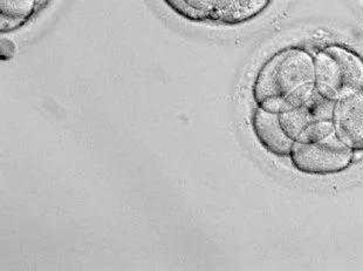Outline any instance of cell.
I'll use <instances>...</instances> for the list:
<instances>
[{
	"label": "cell",
	"instance_id": "52a82bcc",
	"mask_svg": "<svg viewBox=\"0 0 363 271\" xmlns=\"http://www.w3.org/2000/svg\"><path fill=\"white\" fill-rule=\"evenodd\" d=\"M272 0H215L210 21L235 26L258 17Z\"/></svg>",
	"mask_w": 363,
	"mask_h": 271
},
{
	"label": "cell",
	"instance_id": "8992f818",
	"mask_svg": "<svg viewBox=\"0 0 363 271\" xmlns=\"http://www.w3.org/2000/svg\"><path fill=\"white\" fill-rule=\"evenodd\" d=\"M252 129L266 152L278 157H289L294 141L284 132L278 114L257 107L252 114Z\"/></svg>",
	"mask_w": 363,
	"mask_h": 271
},
{
	"label": "cell",
	"instance_id": "ba28073f",
	"mask_svg": "<svg viewBox=\"0 0 363 271\" xmlns=\"http://www.w3.org/2000/svg\"><path fill=\"white\" fill-rule=\"evenodd\" d=\"M45 0H0L1 32L23 28L37 13Z\"/></svg>",
	"mask_w": 363,
	"mask_h": 271
},
{
	"label": "cell",
	"instance_id": "7a4b0ae2",
	"mask_svg": "<svg viewBox=\"0 0 363 271\" xmlns=\"http://www.w3.org/2000/svg\"><path fill=\"white\" fill-rule=\"evenodd\" d=\"M315 91L337 102L363 89V57L346 45L328 44L314 55Z\"/></svg>",
	"mask_w": 363,
	"mask_h": 271
},
{
	"label": "cell",
	"instance_id": "30bf717a",
	"mask_svg": "<svg viewBox=\"0 0 363 271\" xmlns=\"http://www.w3.org/2000/svg\"><path fill=\"white\" fill-rule=\"evenodd\" d=\"M185 3L196 12L202 14L206 21H210L213 7H215V0H185Z\"/></svg>",
	"mask_w": 363,
	"mask_h": 271
},
{
	"label": "cell",
	"instance_id": "277c9868",
	"mask_svg": "<svg viewBox=\"0 0 363 271\" xmlns=\"http://www.w3.org/2000/svg\"><path fill=\"white\" fill-rule=\"evenodd\" d=\"M289 157L293 168L299 173L327 177L350 168L355 153L345 146L333 133L318 143H294Z\"/></svg>",
	"mask_w": 363,
	"mask_h": 271
},
{
	"label": "cell",
	"instance_id": "5b68a950",
	"mask_svg": "<svg viewBox=\"0 0 363 271\" xmlns=\"http://www.w3.org/2000/svg\"><path fill=\"white\" fill-rule=\"evenodd\" d=\"M334 133L354 153L363 152V89L334 106Z\"/></svg>",
	"mask_w": 363,
	"mask_h": 271
},
{
	"label": "cell",
	"instance_id": "3957f363",
	"mask_svg": "<svg viewBox=\"0 0 363 271\" xmlns=\"http://www.w3.org/2000/svg\"><path fill=\"white\" fill-rule=\"evenodd\" d=\"M334 106L315 91L303 105L278 114L280 125L294 143H318L334 133Z\"/></svg>",
	"mask_w": 363,
	"mask_h": 271
},
{
	"label": "cell",
	"instance_id": "9c48e42d",
	"mask_svg": "<svg viewBox=\"0 0 363 271\" xmlns=\"http://www.w3.org/2000/svg\"><path fill=\"white\" fill-rule=\"evenodd\" d=\"M163 3L179 17L183 18L185 21H194V23H203L206 21L202 14L196 12L194 9L189 6L185 3V0H163Z\"/></svg>",
	"mask_w": 363,
	"mask_h": 271
},
{
	"label": "cell",
	"instance_id": "6da1fadb",
	"mask_svg": "<svg viewBox=\"0 0 363 271\" xmlns=\"http://www.w3.org/2000/svg\"><path fill=\"white\" fill-rule=\"evenodd\" d=\"M314 92V55L303 46H289L262 64L253 82L252 98L257 107L281 114L303 105Z\"/></svg>",
	"mask_w": 363,
	"mask_h": 271
}]
</instances>
